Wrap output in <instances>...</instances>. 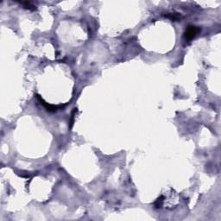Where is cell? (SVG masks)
Wrapping results in <instances>:
<instances>
[{
	"mask_svg": "<svg viewBox=\"0 0 221 221\" xmlns=\"http://www.w3.org/2000/svg\"><path fill=\"white\" fill-rule=\"evenodd\" d=\"M22 4H23L24 6H25V8H28V9H30V10H35L36 9V6L35 5H33V4H31L30 3H29V2H25V3H21Z\"/></svg>",
	"mask_w": 221,
	"mask_h": 221,
	"instance_id": "cell-3",
	"label": "cell"
},
{
	"mask_svg": "<svg viewBox=\"0 0 221 221\" xmlns=\"http://www.w3.org/2000/svg\"><path fill=\"white\" fill-rule=\"evenodd\" d=\"M199 27L194 26V25H190L187 28V30L184 33V38L186 41H191L194 38L198 35L199 32Z\"/></svg>",
	"mask_w": 221,
	"mask_h": 221,
	"instance_id": "cell-1",
	"label": "cell"
},
{
	"mask_svg": "<svg viewBox=\"0 0 221 221\" xmlns=\"http://www.w3.org/2000/svg\"><path fill=\"white\" fill-rule=\"evenodd\" d=\"M37 98L39 99V101L41 102V104H42V105L45 107L48 111H49V112H56L57 110L58 109L60 108V106H55V105H49V104H48V103H46L42 98H41L39 95H37Z\"/></svg>",
	"mask_w": 221,
	"mask_h": 221,
	"instance_id": "cell-2",
	"label": "cell"
}]
</instances>
